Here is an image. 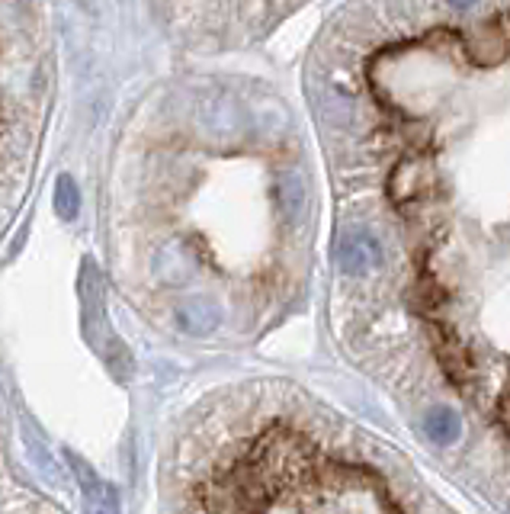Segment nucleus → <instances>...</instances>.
I'll use <instances>...</instances> for the list:
<instances>
[{
  "label": "nucleus",
  "mask_w": 510,
  "mask_h": 514,
  "mask_svg": "<svg viewBox=\"0 0 510 514\" xmlns=\"http://www.w3.org/2000/svg\"><path fill=\"white\" fill-rule=\"evenodd\" d=\"M379 261H382V247H379V241L372 238L366 228H350V232L340 238L338 264L344 274H350V277L369 274L372 267H379Z\"/></svg>",
  "instance_id": "nucleus-1"
},
{
  "label": "nucleus",
  "mask_w": 510,
  "mask_h": 514,
  "mask_svg": "<svg viewBox=\"0 0 510 514\" xmlns=\"http://www.w3.org/2000/svg\"><path fill=\"white\" fill-rule=\"evenodd\" d=\"M74 469H78L80 482H84V498H87V505H93V511H99V514H116V511H120L116 492L107 486V482H99L97 476H93L80 460H74Z\"/></svg>",
  "instance_id": "nucleus-2"
},
{
  "label": "nucleus",
  "mask_w": 510,
  "mask_h": 514,
  "mask_svg": "<svg viewBox=\"0 0 510 514\" xmlns=\"http://www.w3.org/2000/svg\"><path fill=\"white\" fill-rule=\"evenodd\" d=\"M276 200H279V213L286 219H298V213L305 209V184L298 174H283L276 181Z\"/></svg>",
  "instance_id": "nucleus-3"
},
{
  "label": "nucleus",
  "mask_w": 510,
  "mask_h": 514,
  "mask_svg": "<svg viewBox=\"0 0 510 514\" xmlns=\"http://www.w3.org/2000/svg\"><path fill=\"white\" fill-rule=\"evenodd\" d=\"M424 431L433 437L437 444H453L463 431V421L453 408H431L424 418Z\"/></svg>",
  "instance_id": "nucleus-4"
},
{
  "label": "nucleus",
  "mask_w": 510,
  "mask_h": 514,
  "mask_svg": "<svg viewBox=\"0 0 510 514\" xmlns=\"http://www.w3.org/2000/svg\"><path fill=\"white\" fill-rule=\"evenodd\" d=\"M180 325H183V331H213L215 325H219V312H215V306H209V302H193V306H183L177 312Z\"/></svg>",
  "instance_id": "nucleus-5"
},
{
  "label": "nucleus",
  "mask_w": 510,
  "mask_h": 514,
  "mask_svg": "<svg viewBox=\"0 0 510 514\" xmlns=\"http://www.w3.org/2000/svg\"><path fill=\"white\" fill-rule=\"evenodd\" d=\"M55 200H58V213L61 215L78 213V187H74L71 177H61V181H58V187H55Z\"/></svg>",
  "instance_id": "nucleus-6"
}]
</instances>
